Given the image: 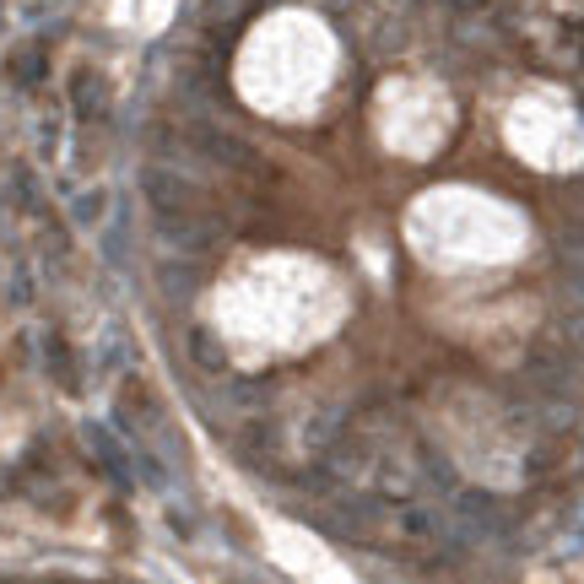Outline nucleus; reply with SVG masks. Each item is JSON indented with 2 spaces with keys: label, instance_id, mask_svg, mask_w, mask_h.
<instances>
[{
  "label": "nucleus",
  "instance_id": "1",
  "mask_svg": "<svg viewBox=\"0 0 584 584\" xmlns=\"http://www.w3.org/2000/svg\"><path fill=\"white\" fill-rule=\"evenodd\" d=\"M341 282L309 255H244L211 287L206 320L238 368H271L341 325Z\"/></svg>",
  "mask_w": 584,
  "mask_h": 584
}]
</instances>
